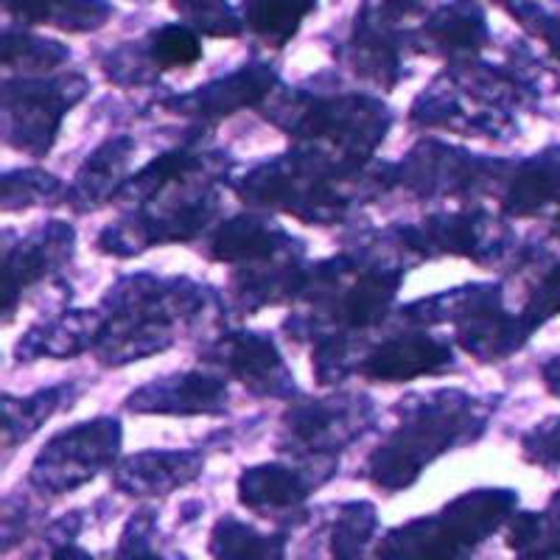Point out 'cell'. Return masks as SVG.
I'll list each match as a JSON object with an SVG mask.
<instances>
[{"instance_id": "6da1fadb", "label": "cell", "mask_w": 560, "mask_h": 560, "mask_svg": "<svg viewBox=\"0 0 560 560\" xmlns=\"http://www.w3.org/2000/svg\"><path fill=\"white\" fill-rule=\"evenodd\" d=\"M485 418V409L457 389L412 398L401 429L373 454L370 477L384 490L407 488L438 454L482 432Z\"/></svg>"}, {"instance_id": "9a60e30c", "label": "cell", "mask_w": 560, "mask_h": 560, "mask_svg": "<svg viewBox=\"0 0 560 560\" xmlns=\"http://www.w3.org/2000/svg\"><path fill=\"white\" fill-rule=\"evenodd\" d=\"M465 547L446 516L412 522L387 535L378 549V560H454Z\"/></svg>"}, {"instance_id": "1f68e13d", "label": "cell", "mask_w": 560, "mask_h": 560, "mask_svg": "<svg viewBox=\"0 0 560 560\" xmlns=\"http://www.w3.org/2000/svg\"><path fill=\"white\" fill-rule=\"evenodd\" d=\"M527 552L560 555V493H555L547 513H535V535Z\"/></svg>"}, {"instance_id": "d590c367", "label": "cell", "mask_w": 560, "mask_h": 560, "mask_svg": "<svg viewBox=\"0 0 560 560\" xmlns=\"http://www.w3.org/2000/svg\"><path fill=\"white\" fill-rule=\"evenodd\" d=\"M132 560H160V558H154V555H147V552H140V555H135Z\"/></svg>"}, {"instance_id": "7c38bea8", "label": "cell", "mask_w": 560, "mask_h": 560, "mask_svg": "<svg viewBox=\"0 0 560 560\" xmlns=\"http://www.w3.org/2000/svg\"><path fill=\"white\" fill-rule=\"evenodd\" d=\"M275 84V73L269 68H244L238 73L228 79H219V82H210L205 88H199L197 93L185 96L177 104V113L197 115V118H208V121H217L222 115L236 113V109L249 107V104H258Z\"/></svg>"}, {"instance_id": "277c9868", "label": "cell", "mask_w": 560, "mask_h": 560, "mask_svg": "<svg viewBox=\"0 0 560 560\" xmlns=\"http://www.w3.org/2000/svg\"><path fill=\"white\" fill-rule=\"evenodd\" d=\"M121 446V427L113 418H98L90 423L57 434L39 452L34 463L32 479L37 488L48 493H65L88 479L96 477L104 465H109Z\"/></svg>"}, {"instance_id": "ba28073f", "label": "cell", "mask_w": 560, "mask_h": 560, "mask_svg": "<svg viewBox=\"0 0 560 560\" xmlns=\"http://www.w3.org/2000/svg\"><path fill=\"white\" fill-rule=\"evenodd\" d=\"M448 345L427 337L423 331H407L376 345L362 362V373L373 382H412L418 376L440 373L452 364Z\"/></svg>"}, {"instance_id": "484cf974", "label": "cell", "mask_w": 560, "mask_h": 560, "mask_svg": "<svg viewBox=\"0 0 560 560\" xmlns=\"http://www.w3.org/2000/svg\"><path fill=\"white\" fill-rule=\"evenodd\" d=\"M62 389H43L37 395H28V398L7 395V401H3L7 404V415H3V420H7V432H3L7 446H14L18 440H26L39 423L51 418L54 409L62 404Z\"/></svg>"}, {"instance_id": "7402d4cb", "label": "cell", "mask_w": 560, "mask_h": 560, "mask_svg": "<svg viewBox=\"0 0 560 560\" xmlns=\"http://www.w3.org/2000/svg\"><path fill=\"white\" fill-rule=\"evenodd\" d=\"M317 0H244L247 23L267 43H287Z\"/></svg>"}, {"instance_id": "30bf717a", "label": "cell", "mask_w": 560, "mask_h": 560, "mask_svg": "<svg viewBox=\"0 0 560 560\" xmlns=\"http://www.w3.org/2000/svg\"><path fill=\"white\" fill-rule=\"evenodd\" d=\"M202 471V457L194 452H143L115 468V485L129 497H163L183 488Z\"/></svg>"}, {"instance_id": "e0dca14e", "label": "cell", "mask_w": 560, "mask_h": 560, "mask_svg": "<svg viewBox=\"0 0 560 560\" xmlns=\"http://www.w3.org/2000/svg\"><path fill=\"white\" fill-rule=\"evenodd\" d=\"M513 508H516V493H510V490H477V493H468V497L446 504L443 516L459 535V541L465 547H474L488 538L510 516Z\"/></svg>"}, {"instance_id": "836d02e7", "label": "cell", "mask_w": 560, "mask_h": 560, "mask_svg": "<svg viewBox=\"0 0 560 560\" xmlns=\"http://www.w3.org/2000/svg\"><path fill=\"white\" fill-rule=\"evenodd\" d=\"M54 560H93V558H90V555L79 547H62V549H57Z\"/></svg>"}, {"instance_id": "8fae6325", "label": "cell", "mask_w": 560, "mask_h": 560, "mask_svg": "<svg viewBox=\"0 0 560 560\" xmlns=\"http://www.w3.org/2000/svg\"><path fill=\"white\" fill-rule=\"evenodd\" d=\"M70 249H73V230L62 222H54L43 233L20 244L14 253H7V317H12L18 294L62 267Z\"/></svg>"}, {"instance_id": "52a82bcc", "label": "cell", "mask_w": 560, "mask_h": 560, "mask_svg": "<svg viewBox=\"0 0 560 560\" xmlns=\"http://www.w3.org/2000/svg\"><path fill=\"white\" fill-rule=\"evenodd\" d=\"M127 407L158 415H217L228 407V387L222 378L208 373H177L135 389Z\"/></svg>"}, {"instance_id": "8992f818", "label": "cell", "mask_w": 560, "mask_h": 560, "mask_svg": "<svg viewBox=\"0 0 560 560\" xmlns=\"http://www.w3.org/2000/svg\"><path fill=\"white\" fill-rule=\"evenodd\" d=\"M368 420L370 407L364 398H319L289 409L283 427L294 448L325 454L339 452L350 440H357Z\"/></svg>"}, {"instance_id": "d6a6232c", "label": "cell", "mask_w": 560, "mask_h": 560, "mask_svg": "<svg viewBox=\"0 0 560 560\" xmlns=\"http://www.w3.org/2000/svg\"><path fill=\"white\" fill-rule=\"evenodd\" d=\"M544 384L552 389V395H560V357L544 364Z\"/></svg>"}, {"instance_id": "f546056e", "label": "cell", "mask_w": 560, "mask_h": 560, "mask_svg": "<svg viewBox=\"0 0 560 560\" xmlns=\"http://www.w3.org/2000/svg\"><path fill=\"white\" fill-rule=\"evenodd\" d=\"M560 314V261L549 267V272L535 283L533 294H529L527 306H524L522 319L529 331L541 328L547 319Z\"/></svg>"}, {"instance_id": "4fadbf2b", "label": "cell", "mask_w": 560, "mask_h": 560, "mask_svg": "<svg viewBox=\"0 0 560 560\" xmlns=\"http://www.w3.org/2000/svg\"><path fill=\"white\" fill-rule=\"evenodd\" d=\"M510 217H555L560 219V154L547 152L516 168L504 194Z\"/></svg>"}, {"instance_id": "ffe728a7", "label": "cell", "mask_w": 560, "mask_h": 560, "mask_svg": "<svg viewBox=\"0 0 560 560\" xmlns=\"http://www.w3.org/2000/svg\"><path fill=\"white\" fill-rule=\"evenodd\" d=\"M398 287H401V275L398 272H384V269L378 272L376 269V272L362 275L339 298V319L348 328H359V331L373 328V325L384 319Z\"/></svg>"}, {"instance_id": "4316f807", "label": "cell", "mask_w": 560, "mask_h": 560, "mask_svg": "<svg viewBox=\"0 0 560 560\" xmlns=\"http://www.w3.org/2000/svg\"><path fill=\"white\" fill-rule=\"evenodd\" d=\"M149 57L160 70L172 68H188L202 57V45H199L197 34L185 26H166L152 34V45H149Z\"/></svg>"}, {"instance_id": "2e32d148", "label": "cell", "mask_w": 560, "mask_h": 560, "mask_svg": "<svg viewBox=\"0 0 560 560\" xmlns=\"http://www.w3.org/2000/svg\"><path fill=\"white\" fill-rule=\"evenodd\" d=\"M104 323L93 312H70L54 323L34 328L26 339H20L18 359L37 357H77L90 345H96Z\"/></svg>"}, {"instance_id": "5b68a950", "label": "cell", "mask_w": 560, "mask_h": 560, "mask_svg": "<svg viewBox=\"0 0 560 560\" xmlns=\"http://www.w3.org/2000/svg\"><path fill=\"white\" fill-rule=\"evenodd\" d=\"M88 84L79 77L59 82H7V140L28 154H48L65 109L73 107Z\"/></svg>"}, {"instance_id": "5bb4252c", "label": "cell", "mask_w": 560, "mask_h": 560, "mask_svg": "<svg viewBox=\"0 0 560 560\" xmlns=\"http://www.w3.org/2000/svg\"><path fill=\"white\" fill-rule=\"evenodd\" d=\"M132 152L135 147L129 138H115L109 143H104L93 158H88V163L79 172L77 183H73V188L68 194L70 205L77 210L98 208L115 191H121V183L127 177Z\"/></svg>"}, {"instance_id": "44dd1931", "label": "cell", "mask_w": 560, "mask_h": 560, "mask_svg": "<svg viewBox=\"0 0 560 560\" xmlns=\"http://www.w3.org/2000/svg\"><path fill=\"white\" fill-rule=\"evenodd\" d=\"M7 9L37 23H51L73 32L102 26L109 14L107 3L102 0H7Z\"/></svg>"}, {"instance_id": "ac0fdd59", "label": "cell", "mask_w": 560, "mask_h": 560, "mask_svg": "<svg viewBox=\"0 0 560 560\" xmlns=\"http://www.w3.org/2000/svg\"><path fill=\"white\" fill-rule=\"evenodd\" d=\"M287 244V236L272 224L258 217L230 219L210 244V255L217 261H264L269 255H278Z\"/></svg>"}, {"instance_id": "603a6c76", "label": "cell", "mask_w": 560, "mask_h": 560, "mask_svg": "<svg viewBox=\"0 0 560 560\" xmlns=\"http://www.w3.org/2000/svg\"><path fill=\"white\" fill-rule=\"evenodd\" d=\"M280 538H264L253 527L233 518H224L213 529L210 552L217 560H269V555H280Z\"/></svg>"}, {"instance_id": "d6986e66", "label": "cell", "mask_w": 560, "mask_h": 560, "mask_svg": "<svg viewBox=\"0 0 560 560\" xmlns=\"http://www.w3.org/2000/svg\"><path fill=\"white\" fill-rule=\"evenodd\" d=\"M238 497L247 508L258 513H278V510L300 508L306 502V482L283 465H258L242 474Z\"/></svg>"}, {"instance_id": "cb8c5ba5", "label": "cell", "mask_w": 560, "mask_h": 560, "mask_svg": "<svg viewBox=\"0 0 560 560\" xmlns=\"http://www.w3.org/2000/svg\"><path fill=\"white\" fill-rule=\"evenodd\" d=\"M429 37L443 51H477L485 43V20L474 7L457 3L429 23Z\"/></svg>"}, {"instance_id": "e575fe53", "label": "cell", "mask_w": 560, "mask_h": 560, "mask_svg": "<svg viewBox=\"0 0 560 560\" xmlns=\"http://www.w3.org/2000/svg\"><path fill=\"white\" fill-rule=\"evenodd\" d=\"M527 560H560V555H533Z\"/></svg>"}, {"instance_id": "9c48e42d", "label": "cell", "mask_w": 560, "mask_h": 560, "mask_svg": "<svg viewBox=\"0 0 560 560\" xmlns=\"http://www.w3.org/2000/svg\"><path fill=\"white\" fill-rule=\"evenodd\" d=\"M219 362L255 395H294L278 348L258 334H233L219 348Z\"/></svg>"}, {"instance_id": "4dcf8cb0", "label": "cell", "mask_w": 560, "mask_h": 560, "mask_svg": "<svg viewBox=\"0 0 560 560\" xmlns=\"http://www.w3.org/2000/svg\"><path fill=\"white\" fill-rule=\"evenodd\" d=\"M524 454L529 463L558 465L560 463V418L547 420L524 438Z\"/></svg>"}, {"instance_id": "83f0119b", "label": "cell", "mask_w": 560, "mask_h": 560, "mask_svg": "<svg viewBox=\"0 0 560 560\" xmlns=\"http://www.w3.org/2000/svg\"><path fill=\"white\" fill-rule=\"evenodd\" d=\"M59 179L43 172H12L3 179V208H28V205L51 202L59 194Z\"/></svg>"}, {"instance_id": "3957f363", "label": "cell", "mask_w": 560, "mask_h": 560, "mask_svg": "<svg viewBox=\"0 0 560 560\" xmlns=\"http://www.w3.org/2000/svg\"><path fill=\"white\" fill-rule=\"evenodd\" d=\"M389 115L382 104L373 98H334L319 102L306 98L289 118L287 129L298 138L331 140L334 147L342 149L345 160L353 166H362L378 140L387 135Z\"/></svg>"}, {"instance_id": "f1b7e54d", "label": "cell", "mask_w": 560, "mask_h": 560, "mask_svg": "<svg viewBox=\"0 0 560 560\" xmlns=\"http://www.w3.org/2000/svg\"><path fill=\"white\" fill-rule=\"evenodd\" d=\"M177 9H183L185 18L191 20L194 26L213 37H236L242 32V23L224 0H174Z\"/></svg>"}, {"instance_id": "7a4b0ae2", "label": "cell", "mask_w": 560, "mask_h": 560, "mask_svg": "<svg viewBox=\"0 0 560 560\" xmlns=\"http://www.w3.org/2000/svg\"><path fill=\"white\" fill-rule=\"evenodd\" d=\"M191 283H160L154 278H129L109 294L113 317L96 339V353L107 364H124L160 353L172 345L174 323L199 308Z\"/></svg>"}, {"instance_id": "d4e9b609", "label": "cell", "mask_w": 560, "mask_h": 560, "mask_svg": "<svg viewBox=\"0 0 560 560\" xmlns=\"http://www.w3.org/2000/svg\"><path fill=\"white\" fill-rule=\"evenodd\" d=\"M376 533V510L370 502H350L334 527V560H362L364 547Z\"/></svg>"}]
</instances>
